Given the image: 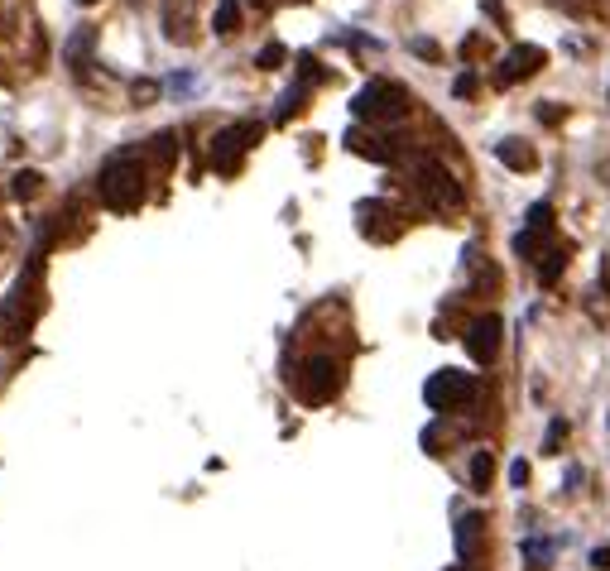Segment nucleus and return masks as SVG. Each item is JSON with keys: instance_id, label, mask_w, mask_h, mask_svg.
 <instances>
[{"instance_id": "f257e3e1", "label": "nucleus", "mask_w": 610, "mask_h": 571, "mask_svg": "<svg viewBox=\"0 0 610 571\" xmlns=\"http://www.w3.org/2000/svg\"><path fill=\"white\" fill-rule=\"evenodd\" d=\"M97 192H101V207L111 212H140L145 207V164L140 154H116L106 159L97 173Z\"/></svg>"}, {"instance_id": "f03ea898", "label": "nucleus", "mask_w": 610, "mask_h": 571, "mask_svg": "<svg viewBox=\"0 0 610 571\" xmlns=\"http://www.w3.org/2000/svg\"><path fill=\"white\" fill-rule=\"evenodd\" d=\"M39 312H44V260L34 255L29 269L15 279V293H10L5 308H0V336H5V341H20V336L39 322Z\"/></svg>"}, {"instance_id": "7ed1b4c3", "label": "nucleus", "mask_w": 610, "mask_h": 571, "mask_svg": "<svg viewBox=\"0 0 610 571\" xmlns=\"http://www.w3.org/2000/svg\"><path fill=\"white\" fill-rule=\"evenodd\" d=\"M351 116H361V120H404L409 116V92H404L399 82H390V77H375V82H366V87L356 92Z\"/></svg>"}, {"instance_id": "20e7f679", "label": "nucleus", "mask_w": 610, "mask_h": 571, "mask_svg": "<svg viewBox=\"0 0 610 571\" xmlns=\"http://www.w3.org/2000/svg\"><path fill=\"white\" fill-rule=\"evenodd\" d=\"M414 188H418V197H423L433 212H457V207H462V197H466L462 183H457L438 159H418L414 164Z\"/></svg>"}, {"instance_id": "39448f33", "label": "nucleus", "mask_w": 610, "mask_h": 571, "mask_svg": "<svg viewBox=\"0 0 610 571\" xmlns=\"http://www.w3.org/2000/svg\"><path fill=\"white\" fill-rule=\"evenodd\" d=\"M298 399L303 404H327L337 389H342V365L332 356H313V360H303V370H298Z\"/></svg>"}, {"instance_id": "423d86ee", "label": "nucleus", "mask_w": 610, "mask_h": 571, "mask_svg": "<svg viewBox=\"0 0 610 571\" xmlns=\"http://www.w3.org/2000/svg\"><path fill=\"white\" fill-rule=\"evenodd\" d=\"M471 394H476V380L466 375V370H438L433 380L423 384V399L433 413H452V408H466L471 404Z\"/></svg>"}, {"instance_id": "0eeeda50", "label": "nucleus", "mask_w": 610, "mask_h": 571, "mask_svg": "<svg viewBox=\"0 0 610 571\" xmlns=\"http://www.w3.org/2000/svg\"><path fill=\"white\" fill-rule=\"evenodd\" d=\"M255 140H260V125H255V120H241V125L217 130V135H212V168H217V173H236L245 159V149Z\"/></svg>"}, {"instance_id": "6e6552de", "label": "nucleus", "mask_w": 610, "mask_h": 571, "mask_svg": "<svg viewBox=\"0 0 610 571\" xmlns=\"http://www.w3.org/2000/svg\"><path fill=\"white\" fill-rule=\"evenodd\" d=\"M543 63H548V53H543L538 44H514L510 53L500 58V68H495V87H514V82L534 77Z\"/></svg>"}, {"instance_id": "1a4fd4ad", "label": "nucleus", "mask_w": 610, "mask_h": 571, "mask_svg": "<svg viewBox=\"0 0 610 571\" xmlns=\"http://www.w3.org/2000/svg\"><path fill=\"white\" fill-rule=\"evenodd\" d=\"M500 336H505V322L486 312V317H476L471 327H466V356L476 360V365H490V360L500 356Z\"/></svg>"}, {"instance_id": "9d476101", "label": "nucleus", "mask_w": 610, "mask_h": 571, "mask_svg": "<svg viewBox=\"0 0 610 571\" xmlns=\"http://www.w3.org/2000/svg\"><path fill=\"white\" fill-rule=\"evenodd\" d=\"M356 226H361V236H370V240H394L404 231V221H399V212H394L390 202H361V207H356Z\"/></svg>"}, {"instance_id": "9b49d317", "label": "nucleus", "mask_w": 610, "mask_h": 571, "mask_svg": "<svg viewBox=\"0 0 610 571\" xmlns=\"http://www.w3.org/2000/svg\"><path fill=\"white\" fill-rule=\"evenodd\" d=\"M346 149L361 154V159H375V164H390L394 154H399V144H394L390 135H366V130H351V135H346Z\"/></svg>"}, {"instance_id": "f8f14e48", "label": "nucleus", "mask_w": 610, "mask_h": 571, "mask_svg": "<svg viewBox=\"0 0 610 571\" xmlns=\"http://www.w3.org/2000/svg\"><path fill=\"white\" fill-rule=\"evenodd\" d=\"M481 543H486V519H481V514H462V519H457V557H462V562H476V557H481Z\"/></svg>"}, {"instance_id": "ddd939ff", "label": "nucleus", "mask_w": 610, "mask_h": 571, "mask_svg": "<svg viewBox=\"0 0 610 571\" xmlns=\"http://www.w3.org/2000/svg\"><path fill=\"white\" fill-rule=\"evenodd\" d=\"M92 39H97V29H92V24H82L73 39H68V48H63V58H68V68H73L77 77H82L87 63H92Z\"/></svg>"}, {"instance_id": "4468645a", "label": "nucleus", "mask_w": 610, "mask_h": 571, "mask_svg": "<svg viewBox=\"0 0 610 571\" xmlns=\"http://www.w3.org/2000/svg\"><path fill=\"white\" fill-rule=\"evenodd\" d=\"M495 154H500V164H510V168H519V173H529V168L538 164V154H534V144L529 140H500L495 144Z\"/></svg>"}, {"instance_id": "2eb2a0df", "label": "nucleus", "mask_w": 610, "mask_h": 571, "mask_svg": "<svg viewBox=\"0 0 610 571\" xmlns=\"http://www.w3.org/2000/svg\"><path fill=\"white\" fill-rule=\"evenodd\" d=\"M212 29H217L221 39H226V34H236V29H241V0H217Z\"/></svg>"}, {"instance_id": "dca6fc26", "label": "nucleus", "mask_w": 610, "mask_h": 571, "mask_svg": "<svg viewBox=\"0 0 610 571\" xmlns=\"http://www.w3.org/2000/svg\"><path fill=\"white\" fill-rule=\"evenodd\" d=\"M490 480H495V456L476 452L471 456V490H490Z\"/></svg>"}, {"instance_id": "f3484780", "label": "nucleus", "mask_w": 610, "mask_h": 571, "mask_svg": "<svg viewBox=\"0 0 610 571\" xmlns=\"http://www.w3.org/2000/svg\"><path fill=\"white\" fill-rule=\"evenodd\" d=\"M149 154H154L159 164H173V154H178V135H173V130H164V135H154V144H149Z\"/></svg>"}, {"instance_id": "a211bd4d", "label": "nucleus", "mask_w": 610, "mask_h": 571, "mask_svg": "<svg viewBox=\"0 0 610 571\" xmlns=\"http://www.w3.org/2000/svg\"><path fill=\"white\" fill-rule=\"evenodd\" d=\"M562 269H567V250H548V264H538V274H543V284H558Z\"/></svg>"}, {"instance_id": "6ab92c4d", "label": "nucleus", "mask_w": 610, "mask_h": 571, "mask_svg": "<svg viewBox=\"0 0 610 571\" xmlns=\"http://www.w3.org/2000/svg\"><path fill=\"white\" fill-rule=\"evenodd\" d=\"M10 192H15L20 202L34 197V192H39V173H34V168H20V173H15V183H10Z\"/></svg>"}, {"instance_id": "aec40b11", "label": "nucleus", "mask_w": 610, "mask_h": 571, "mask_svg": "<svg viewBox=\"0 0 610 571\" xmlns=\"http://www.w3.org/2000/svg\"><path fill=\"white\" fill-rule=\"evenodd\" d=\"M524 557H529V562H524L529 571H543V567H548V557H553V543H538V538H534V543L524 548Z\"/></svg>"}, {"instance_id": "412c9836", "label": "nucleus", "mask_w": 610, "mask_h": 571, "mask_svg": "<svg viewBox=\"0 0 610 571\" xmlns=\"http://www.w3.org/2000/svg\"><path fill=\"white\" fill-rule=\"evenodd\" d=\"M303 92H308V82H298V87H289V92H284V106H279V111H274V120H289L293 111H298V106H303Z\"/></svg>"}, {"instance_id": "4be33fe9", "label": "nucleus", "mask_w": 610, "mask_h": 571, "mask_svg": "<svg viewBox=\"0 0 610 571\" xmlns=\"http://www.w3.org/2000/svg\"><path fill=\"white\" fill-rule=\"evenodd\" d=\"M529 231H553V207H548V202H534V207H529Z\"/></svg>"}, {"instance_id": "5701e85b", "label": "nucleus", "mask_w": 610, "mask_h": 571, "mask_svg": "<svg viewBox=\"0 0 610 571\" xmlns=\"http://www.w3.org/2000/svg\"><path fill=\"white\" fill-rule=\"evenodd\" d=\"M284 58H289V53H284V44H265V48H260V58H255V63H260L265 72H274V68H284Z\"/></svg>"}, {"instance_id": "b1692460", "label": "nucleus", "mask_w": 610, "mask_h": 571, "mask_svg": "<svg viewBox=\"0 0 610 571\" xmlns=\"http://www.w3.org/2000/svg\"><path fill=\"white\" fill-rule=\"evenodd\" d=\"M562 442H567V423H553V428H548V447H543V452H562Z\"/></svg>"}, {"instance_id": "393cba45", "label": "nucleus", "mask_w": 610, "mask_h": 571, "mask_svg": "<svg viewBox=\"0 0 610 571\" xmlns=\"http://www.w3.org/2000/svg\"><path fill=\"white\" fill-rule=\"evenodd\" d=\"M298 63H303V82H318L322 77V68H318V58H313V53H303Z\"/></svg>"}, {"instance_id": "a878e982", "label": "nucleus", "mask_w": 610, "mask_h": 571, "mask_svg": "<svg viewBox=\"0 0 610 571\" xmlns=\"http://www.w3.org/2000/svg\"><path fill=\"white\" fill-rule=\"evenodd\" d=\"M510 480L519 485V490H524V485H529V461H514V466H510Z\"/></svg>"}, {"instance_id": "bb28decb", "label": "nucleus", "mask_w": 610, "mask_h": 571, "mask_svg": "<svg viewBox=\"0 0 610 571\" xmlns=\"http://www.w3.org/2000/svg\"><path fill=\"white\" fill-rule=\"evenodd\" d=\"M562 116H567V111H562V106H538V120H548V125H558Z\"/></svg>"}, {"instance_id": "cd10ccee", "label": "nucleus", "mask_w": 610, "mask_h": 571, "mask_svg": "<svg viewBox=\"0 0 610 571\" xmlns=\"http://www.w3.org/2000/svg\"><path fill=\"white\" fill-rule=\"evenodd\" d=\"M452 92H457V96H471V92H476V77H471V72H466V77H457V87H452Z\"/></svg>"}, {"instance_id": "c85d7f7f", "label": "nucleus", "mask_w": 610, "mask_h": 571, "mask_svg": "<svg viewBox=\"0 0 610 571\" xmlns=\"http://www.w3.org/2000/svg\"><path fill=\"white\" fill-rule=\"evenodd\" d=\"M414 53H423V58H438V44H433V39H414Z\"/></svg>"}, {"instance_id": "c756f323", "label": "nucleus", "mask_w": 610, "mask_h": 571, "mask_svg": "<svg viewBox=\"0 0 610 571\" xmlns=\"http://www.w3.org/2000/svg\"><path fill=\"white\" fill-rule=\"evenodd\" d=\"M149 96H154V82H135V101H140V106H145Z\"/></svg>"}, {"instance_id": "7c9ffc66", "label": "nucleus", "mask_w": 610, "mask_h": 571, "mask_svg": "<svg viewBox=\"0 0 610 571\" xmlns=\"http://www.w3.org/2000/svg\"><path fill=\"white\" fill-rule=\"evenodd\" d=\"M591 567H601V571H606V567H610V548H596V557H591Z\"/></svg>"}, {"instance_id": "2f4dec72", "label": "nucleus", "mask_w": 610, "mask_h": 571, "mask_svg": "<svg viewBox=\"0 0 610 571\" xmlns=\"http://www.w3.org/2000/svg\"><path fill=\"white\" fill-rule=\"evenodd\" d=\"M77 5H97V0H77Z\"/></svg>"}, {"instance_id": "473e14b6", "label": "nucleus", "mask_w": 610, "mask_h": 571, "mask_svg": "<svg viewBox=\"0 0 610 571\" xmlns=\"http://www.w3.org/2000/svg\"><path fill=\"white\" fill-rule=\"evenodd\" d=\"M255 5H269V0H255Z\"/></svg>"}, {"instance_id": "72a5a7b5", "label": "nucleus", "mask_w": 610, "mask_h": 571, "mask_svg": "<svg viewBox=\"0 0 610 571\" xmlns=\"http://www.w3.org/2000/svg\"><path fill=\"white\" fill-rule=\"evenodd\" d=\"M452 571H466V567H452Z\"/></svg>"}]
</instances>
